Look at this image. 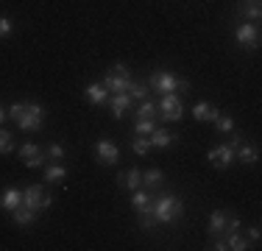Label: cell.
Listing matches in <instances>:
<instances>
[{
  "label": "cell",
  "instance_id": "25",
  "mask_svg": "<svg viewBox=\"0 0 262 251\" xmlns=\"http://www.w3.org/2000/svg\"><path fill=\"white\" fill-rule=\"evenodd\" d=\"M39 154H45V148H39V145H34V142H23L20 145V156L23 159H34V156H39Z\"/></svg>",
  "mask_w": 262,
  "mask_h": 251
},
{
  "label": "cell",
  "instance_id": "28",
  "mask_svg": "<svg viewBox=\"0 0 262 251\" xmlns=\"http://www.w3.org/2000/svg\"><path fill=\"white\" fill-rule=\"evenodd\" d=\"M154 129H157V123H154V120H137L134 123V134H142V137L154 134Z\"/></svg>",
  "mask_w": 262,
  "mask_h": 251
},
{
  "label": "cell",
  "instance_id": "29",
  "mask_svg": "<svg viewBox=\"0 0 262 251\" xmlns=\"http://www.w3.org/2000/svg\"><path fill=\"white\" fill-rule=\"evenodd\" d=\"M11 151H14V140H11L9 131L0 129V154H11Z\"/></svg>",
  "mask_w": 262,
  "mask_h": 251
},
{
  "label": "cell",
  "instance_id": "23",
  "mask_svg": "<svg viewBox=\"0 0 262 251\" xmlns=\"http://www.w3.org/2000/svg\"><path fill=\"white\" fill-rule=\"evenodd\" d=\"M67 179V168L64 165H51L45 168V181H51V184H59V181Z\"/></svg>",
  "mask_w": 262,
  "mask_h": 251
},
{
  "label": "cell",
  "instance_id": "9",
  "mask_svg": "<svg viewBox=\"0 0 262 251\" xmlns=\"http://www.w3.org/2000/svg\"><path fill=\"white\" fill-rule=\"evenodd\" d=\"M229 218H232V212H226V210H215V212L209 215V237H212V240L226 235Z\"/></svg>",
  "mask_w": 262,
  "mask_h": 251
},
{
  "label": "cell",
  "instance_id": "1",
  "mask_svg": "<svg viewBox=\"0 0 262 251\" xmlns=\"http://www.w3.org/2000/svg\"><path fill=\"white\" fill-rule=\"evenodd\" d=\"M9 117L26 131H39L42 123H45V109L34 100H17V103L9 106Z\"/></svg>",
  "mask_w": 262,
  "mask_h": 251
},
{
  "label": "cell",
  "instance_id": "31",
  "mask_svg": "<svg viewBox=\"0 0 262 251\" xmlns=\"http://www.w3.org/2000/svg\"><path fill=\"white\" fill-rule=\"evenodd\" d=\"M11 34V20L9 17H0V36H9Z\"/></svg>",
  "mask_w": 262,
  "mask_h": 251
},
{
  "label": "cell",
  "instance_id": "14",
  "mask_svg": "<svg viewBox=\"0 0 262 251\" xmlns=\"http://www.w3.org/2000/svg\"><path fill=\"white\" fill-rule=\"evenodd\" d=\"M84 98L90 100V103H95V106H103L106 100H109V90H106L103 84H90L84 90Z\"/></svg>",
  "mask_w": 262,
  "mask_h": 251
},
{
  "label": "cell",
  "instance_id": "8",
  "mask_svg": "<svg viewBox=\"0 0 262 251\" xmlns=\"http://www.w3.org/2000/svg\"><path fill=\"white\" fill-rule=\"evenodd\" d=\"M234 36H237V42H240L243 48H259V28H257L254 23L237 25Z\"/></svg>",
  "mask_w": 262,
  "mask_h": 251
},
{
  "label": "cell",
  "instance_id": "22",
  "mask_svg": "<svg viewBox=\"0 0 262 251\" xmlns=\"http://www.w3.org/2000/svg\"><path fill=\"white\" fill-rule=\"evenodd\" d=\"M240 14L246 17L248 23H257L259 17H262V9H259V0H248V6L243 3V6H240Z\"/></svg>",
  "mask_w": 262,
  "mask_h": 251
},
{
  "label": "cell",
  "instance_id": "34",
  "mask_svg": "<svg viewBox=\"0 0 262 251\" xmlns=\"http://www.w3.org/2000/svg\"><path fill=\"white\" fill-rule=\"evenodd\" d=\"M6 117H9V109H3V106H0V126H3Z\"/></svg>",
  "mask_w": 262,
  "mask_h": 251
},
{
  "label": "cell",
  "instance_id": "11",
  "mask_svg": "<svg viewBox=\"0 0 262 251\" xmlns=\"http://www.w3.org/2000/svg\"><path fill=\"white\" fill-rule=\"evenodd\" d=\"M106 103H109L112 115H115L117 120H120V117L126 115V109L131 106V95H128V92H115V95H112L109 100H106Z\"/></svg>",
  "mask_w": 262,
  "mask_h": 251
},
{
  "label": "cell",
  "instance_id": "20",
  "mask_svg": "<svg viewBox=\"0 0 262 251\" xmlns=\"http://www.w3.org/2000/svg\"><path fill=\"white\" fill-rule=\"evenodd\" d=\"M11 218H14V223H17V226H31V223L36 221V212H34V210H28L26 204H20L17 210H11Z\"/></svg>",
  "mask_w": 262,
  "mask_h": 251
},
{
  "label": "cell",
  "instance_id": "7",
  "mask_svg": "<svg viewBox=\"0 0 262 251\" xmlns=\"http://www.w3.org/2000/svg\"><path fill=\"white\" fill-rule=\"evenodd\" d=\"M207 159H209L212 168H217V171H226V168L234 162V148L226 145V142H223V145H215V148L207 154Z\"/></svg>",
  "mask_w": 262,
  "mask_h": 251
},
{
  "label": "cell",
  "instance_id": "27",
  "mask_svg": "<svg viewBox=\"0 0 262 251\" xmlns=\"http://www.w3.org/2000/svg\"><path fill=\"white\" fill-rule=\"evenodd\" d=\"M128 95L134 100H145L148 95H151V87H148V84H131L128 87Z\"/></svg>",
  "mask_w": 262,
  "mask_h": 251
},
{
  "label": "cell",
  "instance_id": "16",
  "mask_svg": "<svg viewBox=\"0 0 262 251\" xmlns=\"http://www.w3.org/2000/svg\"><path fill=\"white\" fill-rule=\"evenodd\" d=\"M221 115V109H217V106H212V103H207V100H201V103H195L192 106V117H195V120H215V117Z\"/></svg>",
  "mask_w": 262,
  "mask_h": 251
},
{
  "label": "cell",
  "instance_id": "15",
  "mask_svg": "<svg viewBox=\"0 0 262 251\" xmlns=\"http://www.w3.org/2000/svg\"><path fill=\"white\" fill-rule=\"evenodd\" d=\"M23 204V190H17V187H9V190H3V196H0V210H17V206Z\"/></svg>",
  "mask_w": 262,
  "mask_h": 251
},
{
  "label": "cell",
  "instance_id": "21",
  "mask_svg": "<svg viewBox=\"0 0 262 251\" xmlns=\"http://www.w3.org/2000/svg\"><path fill=\"white\" fill-rule=\"evenodd\" d=\"M162 181H165V173H162L159 168H151L148 173H142V184H145L148 190H157V187H162Z\"/></svg>",
  "mask_w": 262,
  "mask_h": 251
},
{
  "label": "cell",
  "instance_id": "17",
  "mask_svg": "<svg viewBox=\"0 0 262 251\" xmlns=\"http://www.w3.org/2000/svg\"><path fill=\"white\" fill-rule=\"evenodd\" d=\"M234 159L237 162H243V165H254V162L259 159V148H254V145H237L234 148Z\"/></svg>",
  "mask_w": 262,
  "mask_h": 251
},
{
  "label": "cell",
  "instance_id": "18",
  "mask_svg": "<svg viewBox=\"0 0 262 251\" xmlns=\"http://www.w3.org/2000/svg\"><path fill=\"white\" fill-rule=\"evenodd\" d=\"M176 142V134H170L167 129H154L151 134V148H167Z\"/></svg>",
  "mask_w": 262,
  "mask_h": 251
},
{
  "label": "cell",
  "instance_id": "5",
  "mask_svg": "<svg viewBox=\"0 0 262 251\" xmlns=\"http://www.w3.org/2000/svg\"><path fill=\"white\" fill-rule=\"evenodd\" d=\"M157 106H159L157 117H162V120H167V123H179L184 117V106H182V100L173 95V92L162 95V100H159Z\"/></svg>",
  "mask_w": 262,
  "mask_h": 251
},
{
  "label": "cell",
  "instance_id": "32",
  "mask_svg": "<svg viewBox=\"0 0 262 251\" xmlns=\"http://www.w3.org/2000/svg\"><path fill=\"white\" fill-rule=\"evenodd\" d=\"M248 240H251V243H257V240H259V226H254V229L248 232Z\"/></svg>",
  "mask_w": 262,
  "mask_h": 251
},
{
  "label": "cell",
  "instance_id": "4",
  "mask_svg": "<svg viewBox=\"0 0 262 251\" xmlns=\"http://www.w3.org/2000/svg\"><path fill=\"white\" fill-rule=\"evenodd\" d=\"M101 84L112 92V95H115V92H128V87L134 84V81H131V75H128V67H126V65H115L109 73L103 75Z\"/></svg>",
  "mask_w": 262,
  "mask_h": 251
},
{
  "label": "cell",
  "instance_id": "26",
  "mask_svg": "<svg viewBox=\"0 0 262 251\" xmlns=\"http://www.w3.org/2000/svg\"><path fill=\"white\" fill-rule=\"evenodd\" d=\"M131 151H134L137 156H145L148 151H151V140H145V137H134V140H131Z\"/></svg>",
  "mask_w": 262,
  "mask_h": 251
},
{
  "label": "cell",
  "instance_id": "30",
  "mask_svg": "<svg viewBox=\"0 0 262 251\" xmlns=\"http://www.w3.org/2000/svg\"><path fill=\"white\" fill-rule=\"evenodd\" d=\"M45 154H48V159H53V162H61V159H64V148H61L59 142H51V145L45 148Z\"/></svg>",
  "mask_w": 262,
  "mask_h": 251
},
{
  "label": "cell",
  "instance_id": "10",
  "mask_svg": "<svg viewBox=\"0 0 262 251\" xmlns=\"http://www.w3.org/2000/svg\"><path fill=\"white\" fill-rule=\"evenodd\" d=\"M95 154H98V162L101 165H117V159H120V151L112 140H101L95 145Z\"/></svg>",
  "mask_w": 262,
  "mask_h": 251
},
{
  "label": "cell",
  "instance_id": "3",
  "mask_svg": "<svg viewBox=\"0 0 262 251\" xmlns=\"http://www.w3.org/2000/svg\"><path fill=\"white\" fill-rule=\"evenodd\" d=\"M148 87H151V90H157L159 95H167V92H176V90L190 92V84H187V81H179L176 75H173V73H167V70L154 73L151 78H148Z\"/></svg>",
  "mask_w": 262,
  "mask_h": 251
},
{
  "label": "cell",
  "instance_id": "24",
  "mask_svg": "<svg viewBox=\"0 0 262 251\" xmlns=\"http://www.w3.org/2000/svg\"><path fill=\"white\" fill-rule=\"evenodd\" d=\"M212 123H215V129L221 131V134H232V131H234V120L229 115H217Z\"/></svg>",
  "mask_w": 262,
  "mask_h": 251
},
{
  "label": "cell",
  "instance_id": "13",
  "mask_svg": "<svg viewBox=\"0 0 262 251\" xmlns=\"http://www.w3.org/2000/svg\"><path fill=\"white\" fill-rule=\"evenodd\" d=\"M117 184L126 187V190H140V187H142V173L137 171V168H128L126 173L117 176Z\"/></svg>",
  "mask_w": 262,
  "mask_h": 251
},
{
  "label": "cell",
  "instance_id": "33",
  "mask_svg": "<svg viewBox=\"0 0 262 251\" xmlns=\"http://www.w3.org/2000/svg\"><path fill=\"white\" fill-rule=\"evenodd\" d=\"M240 134H232V137H229V142H226V145H232V148H237V145H240Z\"/></svg>",
  "mask_w": 262,
  "mask_h": 251
},
{
  "label": "cell",
  "instance_id": "2",
  "mask_svg": "<svg viewBox=\"0 0 262 251\" xmlns=\"http://www.w3.org/2000/svg\"><path fill=\"white\" fill-rule=\"evenodd\" d=\"M182 212H184V204H182V198H176L173 193H165L162 198L154 201V215H157L159 223H173Z\"/></svg>",
  "mask_w": 262,
  "mask_h": 251
},
{
  "label": "cell",
  "instance_id": "12",
  "mask_svg": "<svg viewBox=\"0 0 262 251\" xmlns=\"http://www.w3.org/2000/svg\"><path fill=\"white\" fill-rule=\"evenodd\" d=\"M223 243H226V248H232V251H246V248H254V246H251V240H248L246 235H240V229L226 232V235H223Z\"/></svg>",
  "mask_w": 262,
  "mask_h": 251
},
{
  "label": "cell",
  "instance_id": "6",
  "mask_svg": "<svg viewBox=\"0 0 262 251\" xmlns=\"http://www.w3.org/2000/svg\"><path fill=\"white\" fill-rule=\"evenodd\" d=\"M23 204H26L28 210H34V212H42V210H48V206L53 204V198L48 196L39 184H31V187L23 190Z\"/></svg>",
  "mask_w": 262,
  "mask_h": 251
},
{
  "label": "cell",
  "instance_id": "19",
  "mask_svg": "<svg viewBox=\"0 0 262 251\" xmlns=\"http://www.w3.org/2000/svg\"><path fill=\"white\" fill-rule=\"evenodd\" d=\"M157 112H159L157 100L145 98V100H140V106H137V120H154V117H157Z\"/></svg>",
  "mask_w": 262,
  "mask_h": 251
}]
</instances>
